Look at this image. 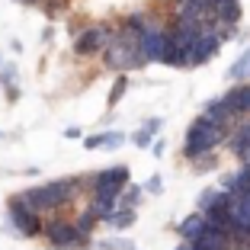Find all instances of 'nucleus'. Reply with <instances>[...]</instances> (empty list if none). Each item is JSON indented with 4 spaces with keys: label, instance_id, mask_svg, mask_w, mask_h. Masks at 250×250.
I'll use <instances>...</instances> for the list:
<instances>
[{
    "label": "nucleus",
    "instance_id": "nucleus-1",
    "mask_svg": "<svg viewBox=\"0 0 250 250\" xmlns=\"http://www.w3.org/2000/svg\"><path fill=\"white\" fill-rule=\"evenodd\" d=\"M81 189H83L81 177H64V180H52V183L29 186V189L16 192V196L22 199V206L32 208L36 215H52V212H61L64 206H71L74 196Z\"/></svg>",
    "mask_w": 250,
    "mask_h": 250
},
{
    "label": "nucleus",
    "instance_id": "nucleus-2",
    "mask_svg": "<svg viewBox=\"0 0 250 250\" xmlns=\"http://www.w3.org/2000/svg\"><path fill=\"white\" fill-rule=\"evenodd\" d=\"M100 55H103V67H106V71H112V74L141 71V67L147 64L145 55H141V48H138V36L128 32V29H122V26L112 32L109 45H106Z\"/></svg>",
    "mask_w": 250,
    "mask_h": 250
},
{
    "label": "nucleus",
    "instance_id": "nucleus-3",
    "mask_svg": "<svg viewBox=\"0 0 250 250\" xmlns=\"http://www.w3.org/2000/svg\"><path fill=\"white\" fill-rule=\"evenodd\" d=\"M225 138H228V135H225L221 125H215L212 119H206V116H196L189 122V128H186L183 157H186V161H196V157H202V154H212Z\"/></svg>",
    "mask_w": 250,
    "mask_h": 250
},
{
    "label": "nucleus",
    "instance_id": "nucleus-4",
    "mask_svg": "<svg viewBox=\"0 0 250 250\" xmlns=\"http://www.w3.org/2000/svg\"><path fill=\"white\" fill-rule=\"evenodd\" d=\"M42 237L48 241L52 250H87L93 244L90 237H83L74 228V221H64V218H48L42 225Z\"/></svg>",
    "mask_w": 250,
    "mask_h": 250
},
{
    "label": "nucleus",
    "instance_id": "nucleus-5",
    "mask_svg": "<svg viewBox=\"0 0 250 250\" xmlns=\"http://www.w3.org/2000/svg\"><path fill=\"white\" fill-rule=\"evenodd\" d=\"M7 221H10V231L16 237H42V225L45 218L36 215L32 208L22 206L20 196H10L7 199Z\"/></svg>",
    "mask_w": 250,
    "mask_h": 250
},
{
    "label": "nucleus",
    "instance_id": "nucleus-6",
    "mask_svg": "<svg viewBox=\"0 0 250 250\" xmlns=\"http://www.w3.org/2000/svg\"><path fill=\"white\" fill-rule=\"evenodd\" d=\"M132 170L128 164H116V167H106V170H96L90 177H83V189L90 192H109V196H119L125 186L132 183Z\"/></svg>",
    "mask_w": 250,
    "mask_h": 250
},
{
    "label": "nucleus",
    "instance_id": "nucleus-7",
    "mask_svg": "<svg viewBox=\"0 0 250 250\" xmlns=\"http://www.w3.org/2000/svg\"><path fill=\"white\" fill-rule=\"evenodd\" d=\"M112 32H116V26H103V22H93V26L81 29L77 39H74V55H77V58H93V55H100L106 45H109Z\"/></svg>",
    "mask_w": 250,
    "mask_h": 250
},
{
    "label": "nucleus",
    "instance_id": "nucleus-8",
    "mask_svg": "<svg viewBox=\"0 0 250 250\" xmlns=\"http://www.w3.org/2000/svg\"><path fill=\"white\" fill-rule=\"evenodd\" d=\"M218 52H221L218 32H215L212 26H206V29L196 36V42L189 45V52H186V67H202V64H208V61H212Z\"/></svg>",
    "mask_w": 250,
    "mask_h": 250
},
{
    "label": "nucleus",
    "instance_id": "nucleus-9",
    "mask_svg": "<svg viewBox=\"0 0 250 250\" xmlns=\"http://www.w3.org/2000/svg\"><path fill=\"white\" fill-rule=\"evenodd\" d=\"M164 42H167V26L161 20H151L145 26V32H138V48L145 55V61H157L161 64V55H164Z\"/></svg>",
    "mask_w": 250,
    "mask_h": 250
},
{
    "label": "nucleus",
    "instance_id": "nucleus-10",
    "mask_svg": "<svg viewBox=\"0 0 250 250\" xmlns=\"http://www.w3.org/2000/svg\"><path fill=\"white\" fill-rule=\"evenodd\" d=\"M241 0H208V16L212 22H221V26H237L241 20Z\"/></svg>",
    "mask_w": 250,
    "mask_h": 250
},
{
    "label": "nucleus",
    "instance_id": "nucleus-11",
    "mask_svg": "<svg viewBox=\"0 0 250 250\" xmlns=\"http://www.w3.org/2000/svg\"><path fill=\"white\" fill-rule=\"evenodd\" d=\"M202 116L212 119L215 125H221V128H225V125H231V122L237 119V112H234V106H231L228 100H225V96H215V100H208V103H206Z\"/></svg>",
    "mask_w": 250,
    "mask_h": 250
},
{
    "label": "nucleus",
    "instance_id": "nucleus-12",
    "mask_svg": "<svg viewBox=\"0 0 250 250\" xmlns=\"http://www.w3.org/2000/svg\"><path fill=\"white\" fill-rule=\"evenodd\" d=\"M87 208H90V215H93L96 221H103L109 212H116V208H119V196H109V192H90Z\"/></svg>",
    "mask_w": 250,
    "mask_h": 250
},
{
    "label": "nucleus",
    "instance_id": "nucleus-13",
    "mask_svg": "<svg viewBox=\"0 0 250 250\" xmlns=\"http://www.w3.org/2000/svg\"><path fill=\"white\" fill-rule=\"evenodd\" d=\"M173 231L180 234V241H189V244H192L199 234H202V231H206V218H202V212H189Z\"/></svg>",
    "mask_w": 250,
    "mask_h": 250
},
{
    "label": "nucleus",
    "instance_id": "nucleus-14",
    "mask_svg": "<svg viewBox=\"0 0 250 250\" xmlns=\"http://www.w3.org/2000/svg\"><path fill=\"white\" fill-rule=\"evenodd\" d=\"M225 100H228L231 106H234L237 116H250V83H234V87L225 93Z\"/></svg>",
    "mask_w": 250,
    "mask_h": 250
},
{
    "label": "nucleus",
    "instance_id": "nucleus-15",
    "mask_svg": "<svg viewBox=\"0 0 250 250\" xmlns=\"http://www.w3.org/2000/svg\"><path fill=\"white\" fill-rule=\"evenodd\" d=\"M135 218H138V212H135V208H116V212H109L103 218V225L119 234V231H128V228H132Z\"/></svg>",
    "mask_w": 250,
    "mask_h": 250
},
{
    "label": "nucleus",
    "instance_id": "nucleus-16",
    "mask_svg": "<svg viewBox=\"0 0 250 250\" xmlns=\"http://www.w3.org/2000/svg\"><path fill=\"white\" fill-rule=\"evenodd\" d=\"M16 81H20V71H16V64L3 61V64H0V87L7 90V100H10V103H13L16 96H20V87H16Z\"/></svg>",
    "mask_w": 250,
    "mask_h": 250
},
{
    "label": "nucleus",
    "instance_id": "nucleus-17",
    "mask_svg": "<svg viewBox=\"0 0 250 250\" xmlns=\"http://www.w3.org/2000/svg\"><path fill=\"white\" fill-rule=\"evenodd\" d=\"M228 147H231V154H234V157L241 154V151H247V147H250V119H244V122L234 128V132H231Z\"/></svg>",
    "mask_w": 250,
    "mask_h": 250
},
{
    "label": "nucleus",
    "instance_id": "nucleus-18",
    "mask_svg": "<svg viewBox=\"0 0 250 250\" xmlns=\"http://www.w3.org/2000/svg\"><path fill=\"white\" fill-rule=\"evenodd\" d=\"M228 81H234V83H244V81H250V45L244 48L241 55H237V61L228 67Z\"/></svg>",
    "mask_w": 250,
    "mask_h": 250
},
{
    "label": "nucleus",
    "instance_id": "nucleus-19",
    "mask_svg": "<svg viewBox=\"0 0 250 250\" xmlns=\"http://www.w3.org/2000/svg\"><path fill=\"white\" fill-rule=\"evenodd\" d=\"M90 247H93V250H138L132 237H119V234L103 237V241H93Z\"/></svg>",
    "mask_w": 250,
    "mask_h": 250
},
{
    "label": "nucleus",
    "instance_id": "nucleus-20",
    "mask_svg": "<svg viewBox=\"0 0 250 250\" xmlns=\"http://www.w3.org/2000/svg\"><path fill=\"white\" fill-rule=\"evenodd\" d=\"M141 199H145V189L135 186V183H128L122 192H119V208H138Z\"/></svg>",
    "mask_w": 250,
    "mask_h": 250
},
{
    "label": "nucleus",
    "instance_id": "nucleus-21",
    "mask_svg": "<svg viewBox=\"0 0 250 250\" xmlns=\"http://www.w3.org/2000/svg\"><path fill=\"white\" fill-rule=\"evenodd\" d=\"M96 225H100V221H96L93 215H90V208H83V212L77 215V218H74V228L81 231L83 237H93V228H96Z\"/></svg>",
    "mask_w": 250,
    "mask_h": 250
},
{
    "label": "nucleus",
    "instance_id": "nucleus-22",
    "mask_svg": "<svg viewBox=\"0 0 250 250\" xmlns=\"http://www.w3.org/2000/svg\"><path fill=\"white\" fill-rule=\"evenodd\" d=\"M147 22H151V16H147V13H128L122 20V29H128V32H135V36H138V32H145Z\"/></svg>",
    "mask_w": 250,
    "mask_h": 250
},
{
    "label": "nucleus",
    "instance_id": "nucleus-23",
    "mask_svg": "<svg viewBox=\"0 0 250 250\" xmlns=\"http://www.w3.org/2000/svg\"><path fill=\"white\" fill-rule=\"evenodd\" d=\"M125 90H128V74H119L116 83H112V90H109V106H119V103H122Z\"/></svg>",
    "mask_w": 250,
    "mask_h": 250
},
{
    "label": "nucleus",
    "instance_id": "nucleus-24",
    "mask_svg": "<svg viewBox=\"0 0 250 250\" xmlns=\"http://www.w3.org/2000/svg\"><path fill=\"white\" fill-rule=\"evenodd\" d=\"M125 141H128V135L119 132V128H116V132H103V151H119Z\"/></svg>",
    "mask_w": 250,
    "mask_h": 250
},
{
    "label": "nucleus",
    "instance_id": "nucleus-25",
    "mask_svg": "<svg viewBox=\"0 0 250 250\" xmlns=\"http://www.w3.org/2000/svg\"><path fill=\"white\" fill-rule=\"evenodd\" d=\"M215 196H218V186H206V189L199 192V199H196V212H206V208L215 202Z\"/></svg>",
    "mask_w": 250,
    "mask_h": 250
},
{
    "label": "nucleus",
    "instance_id": "nucleus-26",
    "mask_svg": "<svg viewBox=\"0 0 250 250\" xmlns=\"http://www.w3.org/2000/svg\"><path fill=\"white\" fill-rule=\"evenodd\" d=\"M128 141H132L138 151H145V147H151V141H154V135H147L145 128H138V132H132L128 135Z\"/></svg>",
    "mask_w": 250,
    "mask_h": 250
},
{
    "label": "nucleus",
    "instance_id": "nucleus-27",
    "mask_svg": "<svg viewBox=\"0 0 250 250\" xmlns=\"http://www.w3.org/2000/svg\"><path fill=\"white\" fill-rule=\"evenodd\" d=\"M196 170H212V167H218V157H215V151L212 154H202V157H196V161H189Z\"/></svg>",
    "mask_w": 250,
    "mask_h": 250
},
{
    "label": "nucleus",
    "instance_id": "nucleus-28",
    "mask_svg": "<svg viewBox=\"0 0 250 250\" xmlns=\"http://www.w3.org/2000/svg\"><path fill=\"white\" fill-rule=\"evenodd\" d=\"M141 189H145L147 196H161V192H164V180H161V177H157V173H154V177L147 180V183L141 186Z\"/></svg>",
    "mask_w": 250,
    "mask_h": 250
},
{
    "label": "nucleus",
    "instance_id": "nucleus-29",
    "mask_svg": "<svg viewBox=\"0 0 250 250\" xmlns=\"http://www.w3.org/2000/svg\"><path fill=\"white\" fill-rule=\"evenodd\" d=\"M161 125H164L161 116H151V119H145V122H141V128H145L147 135H157V132H161Z\"/></svg>",
    "mask_w": 250,
    "mask_h": 250
},
{
    "label": "nucleus",
    "instance_id": "nucleus-30",
    "mask_svg": "<svg viewBox=\"0 0 250 250\" xmlns=\"http://www.w3.org/2000/svg\"><path fill=\"white\" fill-rule=\"evenodd\" d=\"M83 147H87V151H96V147H103V132H100V135H87V138H83Z\"/></svg>",
    "mask_w": 250,
    "mask_h": 250
},
{
    "label": "nucleus",
    "instance_id": "nucleus-31",
    "mask_svg": "<svg viewBox=\"0 0 250 250\" xmlns=\"http://www.w3.org/2000/svg\"><path fill=\"white\" fill-rule=\"evenodd\" d=\"M164 147H167V145H164L161 138H157V141H151V154H154V157H164Z\"/></svg>",
    "mask_w": 250,
    "mask_h": 250
},
{
    "label": "nucleus",
    "instance_id": "nucleus-32",
    "mask_svg": "<svg viewBox=\"0 0 250 250\" xmlns=\"http://www.w3.org/2000/svg\"><path fill=\"white\" fill-rule=\"evenodd\" d=\"M64 138H81V128H77V125H67V128H64Z\"/></svg>",
    "mask_w": 250,
    "mask_h": 250
},
{
    "label": "nucleus",
    "instance_id": "nucleus-33",
    "mask_svg": "<svg viewBox=\"0 0 250 250\" xmlns=\"http://www.w3.org/2000/svg\"><path fill=\"white\" fill-rule=\"evenodd\" d=\"M177 250H192V244H189V241H180V244H177Z\"/></svg>",
    "mask_w": 250,
    "mask_h": 250
},
{
    "label": "nucleus",
    "instance_id": "nucleus-34",
    "mask_svg": "<svg viewBox=\"0 0 250 250\" xmlns=\"http://www.w3.org/2000/svg\"><path fill=\"white\" fill-rule=\"evenodd\" d=\"M0 64H3V55H0Z\"/></svg>",
    "mask_w": 250,
    "mask_h": 250
}]
</instances>
